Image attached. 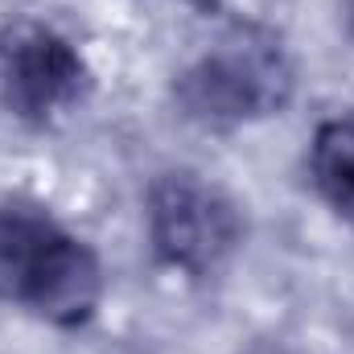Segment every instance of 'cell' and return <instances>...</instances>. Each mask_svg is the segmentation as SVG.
Returning <instances> with one entry per match:
<instances>
[{
  "label": "cell",
  "instance_id": "6da1fadb",
  "mask_svg": "<svg viewBox=\"0 0 354 354\" xmlns=\"http://www.w3.org/2000/svg\"><path fill=\"white\" fill-rule=\"evenodd\" d=\"M0 292L54 326H83L103 297V268L41 206L0 202Z\"/></svg>",
  "mask_w": 354,
  "mask_h": 354
},
{
  "label": "cell",
  "instance_id": "7a4b0ae2",
  "mask_svg": "<svg viewBox=\"0 0 354 354\" xmlns=\"http://www.w3.org/2000/svg\"><path fill=\"white\" fill-rule=\"evenodd\" d=\"M292 95V62L276 33L239 25L210 46L174 83L181 115L202 128H231L256 115H272Z\"/></svg>",
  "mask_w": 354,
  "mask_h": 354
},
{
  "label": "cell",
  "instance_id": "3957f363",
  "mask_svg": "<svg viewBox=\"0 0 354 354\" xmlns=\"http://www.w3.org/2000/svg\"><path fill=\"white\" fill-rule=\"evenodd\" d=\"M149 239L161 264L202 276L239 248L243 218L214 181L169 169L149 185Z\"/></svg>",
  "mask_w": 354,
  "mask_h": 354
},
{
  "label": "cell",
  "instance_id": "277c9868",
  "mask_svg": "<svg viewBox=\"0 0 354 354\" xmlns=\"http://www.w3.org/2000/svg\"><path fill=\"white\" fill-rule=\"evenodd\" d=\"M87 87V66L79 50L37 21H12L0 33V95L21 120L46 124Z\"/></svg>",
  "mask_w": 354,
  "mask_h": 354
},
{
  "label": "cell",
  "instance_id": "5b68a950",
  "mask_svg": "<svg viewBox=\"0 0 354 354\" xmlns=\"http://www.w3.org/2000/svg\"><path fill=\"white\" fill-rule=\"evenodd\" d=\"M309 165H313L322 194L334 206L354 210V115H338V120L317 124Z\"/></svg>",
  "mask_w": 354,
  "mask_h": 354
},
{
  "label": "cell",
  "instance_id": "8992f818",
  "mask_svg": "<svg viewBox=\"0 0 354 354\" xmlns=\"http://www.w3.org/2000/svg\"><path fill=\"white\" fill-rule=\"evenodd\" d=\"M260 354H268V351H260Z\"/></svg>",
  "mask_w": 354,
  "mask_h": 354
}]
</instances>
